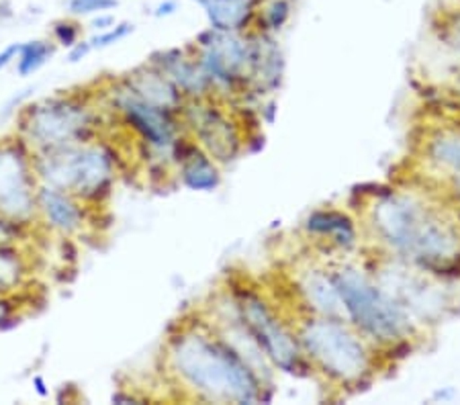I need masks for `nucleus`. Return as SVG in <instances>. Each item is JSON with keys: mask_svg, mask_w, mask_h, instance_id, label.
Listing matches in <instances>:
<instances>
[{"mask_svg": "<svg viewBox=\"0 0 460 405\" xmlns=\"http://www.w3.org/2000/svg\"><path fill=\"white\" fill-rule=\"evenodd\" d=\"M170 363L190 389L211 401L256 403L260 385L250 365L232 344L201 331H184L172 342Z\"/></svg>", "mask_w": 460, "mask_h": 405, "instance_id": "obj_1", "label": "nucleus"}, {"mask_svg": "<svg viewBox=\"0 0 460 405\" xmlns=\"http://www.w3.org/2000/svg\"><path fill=\"white\" fill-rule=\"evenodd\" d=\"M33 387H35V392H37V395H40V397H48L49 395L48 383H46V379L41 377V374H35V377H33Z\"/></svg>", "mask_w": 460, "mask_h": 405, "instance_id": "obj_32", "label": "nucleus"}, {"mask_svg": "<svg viewBox=\"0 0 460 405\" xmlns=\"http://www.w3.org/2000/svg\"><path fill=\"white\" fill-rule=\"evenodd\" d=\"M27 267L23 256L13 244L0 246V295H9L25 281Z\"/></svg>", "mask_w": 460, "mask_h": 405, "instance_id": "obj_20", "label": "nucleus"}, {"mask_svg": "<svg viewBox=\"0 0 460 405\" xmlns=\"http://www.w3.org/2000/svg\"><path fill=\"white\" fill-rule=\"evenodd\" d=\"M56 54V46L46 40H31L27 43H21L19 54H17V74L19 76H33L35 72H40L51 57Z\"/></svg>", "mask_w": 460, "mask_h": 405, "instance_id": "obj_19", "label": "nucleus"}, {"mask_svg": "<svg viewBox=\"0 0 460 405\" xmlns=\"http://www.w3.org/2000/svg\"><path fill=\"white\" fill-rule=\"evenodd\" d=\"M115 23H117L115 17L107 11V13L93 14V19H91V29H93V31H96V33H101V31H107V29H111V27H113Z\"/></svg>", "mask_w": 460, "mask_h": 405, "instance_id": "obj_28", "label": "nucleus"}, {"mask_svg": "<svg viewBox=\"0 0 460 405\" xmlns=\"http://www.w3.org/2000/svg\"><path fill=\"white\" fill-rule=\"evenodd\" d=\"M54 37L59 46L72 48L80 40V25L74 21H58L54 25Z\"/></svg>", "mask_w": 460, "mask_h": 405, "instance_id": "obj_24", "label": "nucleus"}, {"mask_svg": "<svg viewBox=\"0 0 460 405\" xmlns=\"http://www.w3.org/2000/svg\"><path fill=\"white\" fill-rule=\"evenodd\" d=\"M37 216H41L49 230L64 235L78 233L84 225L83 201L68 190L43 182L37 187Z\"/></svg>", "mask_w": 460, "mask_h": 405, "instance_id": "obj_12", "label": "nucleus"}, {"mask_svg": "<svg viewBox=\"0 0 460 405\" xmlns=\"http://www.w3.org/2000/svg\"><path fill=\"white\" fill-rule=\"evenodd\" d=\"M128 88L139 99L168 110H174L182 102L176 84L162 70L136 72L128 80Z\"/></svg>", "mask_w": 460, "mask_h": 405, "instance_id": "obj_13", "label": "nucleus"}, {"mask_svg": "<svg viewBox=\"0 0 460 405\" xmlns=\"http://www.w3.org/2000/svg\"><path fill=\"white\" fill-rule=\"evenodd\" d=\"M117 107L121 110L125 121H128L146 144H150L154 150L170 152L176 145L178 128L172 117V110L155 107L152 102L139 99L129 88L117 97Z\"/></svg>", "mask_w": 460, "mask_h": 405, "instance_id": "obj_10", "label": "nucleus"}, {"mask_svg": "<svg viewBox=\"0 0 460 405\" xmlns=\"http://www.w3.org/2000/svg\"><path fill=\"white\" fill-rule=\"evenodd\" d=\"M455 31H456V35H458V40H460V17H458V21H456V27H455Z\"/></svg>", "mask_w": 460, "mask_h": 405, "instance_id": "obj_33", "label": "nucleus"}, {"mask_svg": "<svg viewBox=\"0 0 460 405\" xmlns=\"http://www.w3.org/2000/svg\"><path fill=\"white\" fill-rule=\"evenodd\" d=\"M37 179L68 190L83 203H96L109 195L115 179L113 156L101 144H74L48 152H33Z\"/></svg>", "mask_w": 460, "mask_h": 405, "instance_id": "obj_3", "label": "nucleus"}, {"mask_svg": "<svg viewBox=\"0 0 460 405\" xmlns=\"http://www.w3.org/2000/svg\"><path fill=\"white\" fill-rule=\"evenodd\" d=\"M240 313L246 323L250 336L260 346V350L266 352L274 365L283 368L287 373H295L301 365L299 346L293 340V336L285 330L283 323L274 318L272 312L260 301L256 295L246 293L240 299Z\"/></svg>", "mask_w": 460, "mask_h": 405, "instance_id": "obj_8", "label": "nucleus"}, {"mask_svg": "<svg viewBox=\"0 0 460 405\" xmlns=\"http://www.w3.org/2000/svg\"><path fill=\"white\" fill-rule=\"evenodd\" d=\"M176 9H178V4L174 3V0H166V3L155 6L154 14H155V17H168V14H174Z\"/></svg>", "mask_w": 460, "mask_h": 405, "instance_id": "obj_31", "label": "nucleus"}, {"mask_svg": "<svg viewBox=\"0 0 460 405\" xmlns=\"http://www.w3.org/2000/svg\"><path fill=\"white\" fill-rule=\"evenodd\" d=\"M14 307L11 305L9 299H4V295H0V330L4 328L6 321H13Z\"/></svg>", "mask_w": 460, "mask_h": 405, "instance_id": "obj_30", "label": "nucleus"}, {"mask_svg": "<svg viewBox=\"0 0 460 405\" xmlns=\"http://www.w3.org/2000/svg\"><path fill=\"white\" fill-rule=\"evenodd\" d=\"M21 232H23V227L17 225L11 219H6L4 216H0V246L14 244Z\"/></svg>", "mask_w": 460, "mask_h": 405, "instance_id": "obj_26", "label": "nucleus"}, {"mask_svg": "<svg viewBox=\"0 0 460 405\" xmlns=\"http://www.w3.org/2000/svg\"><path fill=\"white\" fill-rule=\"evenodd\" d=\"M201 43V68L211 83L234 84L252 64V48L235 33L209 31L199 37Z\"/></svg>", "mask_w": 460, "mask_h": 405, "instance_id": "obj_9", "label": "nucleus"}, {"mask_svg": "<svg viewBox=\"0 0 460 405\" xmlns=\"http://www.w3.org/2000/svg\"><path fill=\"white\" fill-rule=\"evenodd\" d=\"M182 182L192 190H213L219 184V171L209 154L197 145H182L181 150Z\"/></svg>", "mask_w": 460, "mask_h": 405, "instance_id": "obj_14", "label": "nucleus"}, {"mask_svg": "<svg viewBox=\"0 0 460 405\" xmlns=\"http://www.w3.org/2000/svg\"><path fill=\"white\" fill-rule=\"evenodd\" d=\"M162 57L166 62L162 64L160 70L172 80L178 91L190 94V97H201L207 88H209L211 80L207 78L201 66L184 60L182 54H178V51H166V54H162Z\"/></svg>", "mask_w": 460, "mask_h": 405, "instance_id": "obj_15", "label": "nucleus"}, {"mask_svg": "<svg viewBox=\"0 0 460 405\" xmlns=\"http://www.w3.org/2000/svg\"><path fill=\"white\" fill-rule=\"evenodd\" d=\"M187 119L207 154L217 162H232L240 150L234 123L219 109L197 101L187 107Z\"/></svg>", "mask_w": 460, "mask_h": 405, "instance_id": "obj_11", "label": "nucleus"}, {"mask_svg": "<svg viewBox=\"0 0 460 405\" xmlns=\"http://www.w3.org/2000/svg\"><path fill=\"white\" fill-rule=\"evenodd\" d=\"M309 232L322 233V235H330V238L336 242V244L350 248L356 242V232L352 221L348 219L342 213L336 211H319L314 213L307 221Z\"/></svg>", "mask_w": 460, "mask_h": 405, "instance_id": "obj_17", "label": "nucleus"}, {"mask_svg": "<svg viewBox=\"0 0 460 405\" xmlns=\"http://www.w3.org/2000/svg\"><path fill=\"white\" fill-rule=\"evenodd\" d=\"M375 225L387 244L420 267L448 270L460 256L458 235L415 198L389 195L375 205Z\"/></svg>", "mask_w": 460, "mask_h": 405, "instance_id": "obj_2", "label": "nucleus"}, {"mask_svg": "<svg viewBox=\"0 0 460 405\" xmlns=\"http://www.w3.org/2000/svg\"><path fill=\"white\" fill-rule=\"evenodd\" d=\"M119 0H68V13L72 17H93V14L117 9Z\"/></svg>", "mask_w": 460, "mask_h": 405, "instance_id": "obj_22", "label": "nucleus"}, {"mask_svg": "<svg viewBox=\"0 0 460 405\" xmlns=\"http://www.w3.org/2000/svg\"><path fill=\"white\" fill-rule=\"evenodd\" d=\"M91 109L76 99H51L27 107L21 117V137L33 152L84 144L93 136Z\"/></svg>", "mask_w": 460, "mask_h": 405, "instance_id": "obj_5", "label": "nucleus"}, {"mask_svg": "<svg viewBox=\"0 0 460 405\" xmlns=\"http://www.w3.org/2000/svg\"><path fill=\"white\" fill-rule=\"evenodd\" d=\"M301 342L307 355L333 379L350 383L368 371L365 346L336 320H314L305 323Z\"/></svg>", "mask_w": 460, "mask_h": 405, "instance_id": "obj_6", "label": "nucleus"}, {"mask_svg": "<svg viewBox=\"0 0 460 405\" xmlns=\"http://www.w3.org/2000/svg\"><path fill=\"white\" fill-rule=\"evenodd\" d=\"M287 14H288V4L285 0H274V3L269 6V11H266V21H269L270 29H279L283 25Z\"/></svg>", "mask_w": 460, "mask_h": 405, "instance_id": "obj_25", "label": "nucleus"}, {"mask_svg": "<svg viewBox=\"0 0 460 405\" xmlns=\"http://www.w3.org/2000/svg\"><path fill=\"white\" fill-rule=\"evenodd\" d=\"M209 17L211 29L237 33L250 23L252 0H197Z\"/></svg>", "mask_w": 460, "mask_h": 405, "instance_id": "obj_16", "label": "nucleus"}, {"mask_svg": "<svg viewBox=\"0 0 460 405\" xmlns=\"http://www.w3.org/2000/svg\"><path fill=\"white\" fill-rule=\"evenodd\" d=\"M19 46H21V43H11V46H6L4 49H0V72H3L4 68H9V66L14 60H17Z\"/></svg>", "mask_w": 460, "mask_h": 405, "instance_id": "obj_29", "label": "nucleus"}, {"mask_svg": "<svg viewBox=\"0 0 460 405\" xmlns=\"http://www.w3.org/2000/svg\"><path fill=\"white\" fill-rule=\"evenodd\" d=\"M432 156L460 174V137H440L432 144Z\"/></svg>", "mask_w": 460, "mask_h": 405, "instance_id": "obj_21", "label": "nucleus"}, {"mask_svg": "<svg viewBox=\"0 0 460 405\" xmlns=\"http://www.w3.org/2000/svg\"><path fill=\"white\" fill-rule=\"evenodd\" d=\"M93 48H91V41H83L78 40L76 43H74L72 48H68V62L70 64H78L80 60H84V57L91 54Z\"/></svg>", "mask_w": 460, "mask_h": 405, "instance_id": "obj_27", "label": "nucleus"}, {"mask_svg": "<svg viewBox=\"0 0 460 405\" xmlns=\"http://www.w3.org/2000/svg\"><path fill=\"white\" fill-rule=\"evenodd\" d=\"M333 283L350 320L375 340L393 342L410 331V321L402 305H397L360 270H340L333 277Z\"/></svg>", "mask_w": 460, "mask_h": 405, "instance_id": "obj_4", "label": "nucleus"}, {"mask_svg": "<svg viewBox=\"0 0 460 405\" xmlns=\"http://www.w3.org/2000/svg\"><path fill=\"white\" fill-rule=\"evenodd\" d=\"M37 179L31 147L23 137L0 142V216L21 227L37 217Z\"/></svg>", "mask_w": 460, "mask_h": 405, "instance_id": "obj_7", "label": "nucleus"}, {"mask_svg": "<svg viewBox=\"0 0 460 405\" xmlns=\"http://www.w3.org/2000/svg\"><path fill=\"white\" fill-rule=\"evenodd\" d=\"M131 33H133V25L125 21V23H115L113 27L107 29V31L94 33L88 41H91L93 49H105V48L115 46V43L125 40V37Z\"/></svg>", "mask_w": 460, "mask_h": 405, "instance_id": "obj_23", "label": "nucleus"}, {"mask_svg": "<svg viewBox=\"0 0 460 405\" xmlns=\"http://www.w3.org/2000/svg\"><path fill=\"white\" fill-rule=\"evenodd\" d=\"M303 291L307 293V299L314 304V307L317 312L325 313L330 318V315H340L342 312V299H340V293L336 289V283L330 281V278H325L323 275H314L307 277V281L303 283Z\"/></svg>", "mask_w": 460, "mask_h": 405, "instance_id": "obj_18", "label": "nucleus"}]
</instances>
